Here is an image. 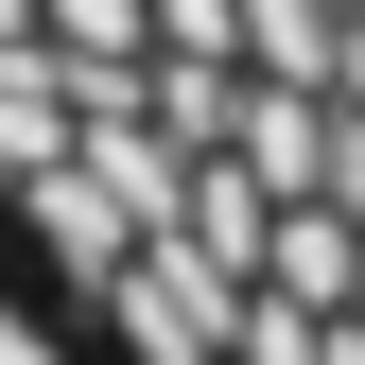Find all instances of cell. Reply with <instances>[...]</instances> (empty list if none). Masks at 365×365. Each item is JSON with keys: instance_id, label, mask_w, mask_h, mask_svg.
Returning a JSON list of instances; mask_svg holds the SVG:
<instances>
[{"instance_id": "cell-1", "label": "cell", "mask_w": 365, "mask_h": 365, "mask_svg": "<svg viewBox=\"0 0 365 365\" xmlns=\"http://www.w3.org/2000/svg\"><path fill=\"white\" fill-rule=\"evenodd\" d=\"M0 261L105 365H365V0H0Z\"/></svg>"}, {"instance_id": "cell-2", "label": "cell", "mask_w": 365, "mask_h": 365, "mask_svg": "<svg viewBox=\"0 0 365 365\" xmlns=\"http://www.w3.org/2000/svg\"><path fill=\"white\" fill-rule=\"evenodd\" d=\"M0 365H105V348H87V313L35 279V261H0Z\"/></svg>"}]
</instances>
